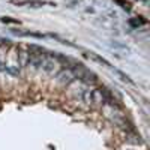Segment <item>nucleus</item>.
<instances>
[{"label": "nucleus", "mask_w": 150, "mask_h": 150, "mask_svg": "<svg viewBox=\"0 0 150 150\" xmlns=\"http://www.w3.org/2000/svg\"><path fill=\"white\" fill-rule=\"evenodd\" d=\"M56 80H57L60 84L68 86V84H71V83L75 80V75H74V72L71 71V68H63V69H60V71L56 72Z\"/></svg>", "instance_id": "obj_4"}, {"label": "nucleus", "mask_w": 150, "mask_h": 150, "mask_svg": "<svg viewBox=\"0 0 150 150\" xmlns=\"http://www.w3.org/2000/svg\"><path fill=\"white\" fill-rule=\"evenodd\" d=\"M29 57H30V51L21 47L18 50V63L21 66H29Z\"/></svg>", "instance_id": "obj_7"}, {"label": "nucleus", "mask_w": 150, "mask_h": 150, "mask_svg": "<svg viewBox=\"0 0 150 150\" xmlns=\"http://www.w3.org/2000/svg\"><path fill=\"white\" fill-rule=\"evenodd\" d=\"M84 56H86L87 59H89V60L95 62V63H99V65H104V66L112 68V66L110 65V62H108L107 59H104V57H101V56H98V54H95V53H89V51H84Z\"/></svg>", "instance_id": "obj_5"}, {"label": "nucleus", "mask_w": 150, "mask_h": 150, "mask_svg": "<svg viewBox=\"0 0 150 150\" xmlns=\"http://www.w3.org/2000/svg\"><path fill=\"white\" fill-rule=\"evenodd\" d=\"M57 65H59V62H57L56 56H53L51 53L44 54V60H42V65H41V69L44 72H47V74L57 72Z\"/></svg>", "instance_id": "obj_3"}, {"label": "nucleus", "mask_w": 150, "mask_h": 150, "mask_svg": "<svg viewBox=\"0 0 150 150\" xmlns=\"http://www.w3.org/2000/svg\"><path fill=\"white\" fill-rule=\"evenodd\" d=\"M42 60H44V54H39V53H30V57H29V65L35 69H39L41 65H42Z\"/></svg>", "instance_id": "obj_6"}, {"label": "nucleus", "mask_w": 150, "mask_h": 150, "mask_svg": "<svg viewBox=\"0 0 150 150\" xmlns=\"http://www.w3.org/2000/svg\"><path fill=\"white\" fill-rule=\"evenodd\" d=\"M5 69H6V65L3 63L2 60H0V72H5Z\"/></svg>", "instance_id": "obj_12"}, {"label": "nucleus", "mask_w": 150, "mask_h": 150, "mask_svg": "<svg viewBox=\"0 0 150 150\" xmlns=\"http://www.w3.org/2000/svg\"><path fill=\"white\" fill-rule=\"evenodd\" d=\"M81 95L87 104H93V105L104 104V96H102L101 89H86V90H83Z\"/></svg>", "instance_id": "obj_2"}, {"label": "nucleus", "mask_w": 150, "mask_h": 150, "mask_svg": "<svg viewBox=\"0 0 150 150\" xmlns=\"http://www.w3.org/2000/svg\"><path fill=\"white\" fill-rule=\"evenodd\" d=\"M2 21H3V23H17V21L11 20V18H2Z\"/></svg>", "instance_id": "obj_13"}, {"label": "nucleus", "mask_w": 150, "mask_h": 150, "mask_svg": "<svg viewBox=\"0 0 150 150\" xmlns=\"http://www.w3.org/2000/svg\"><path fill=\"white\" fill-rule=\"evenodd\" d=\"M111 69H112V72H114V74H117L119 77H120V78H122V80L125 81V83H129V84H134V81H132V80H131V78H129L128 75L125 74V72H122V71H119V69H116V68H111Z\"/></svg>", "instance_id": "obj_11"}, {"label": "nucleus", "mask_w": 150, "mask_h": 150, "mask_svg": "<svg viewBox=\"0 0 150 150\" xmlns=\"http://www.w3.org/2000/svg\"><path fill=\"white\" fill-rule=\"evenodd\" d=\"M5 72H8L9 75H12V77H20L21 75V71L18 66H6Z\"/></svg>", "instance_id": "obj_10"}, {"label": "nucleus", "mask_w": 150, "mask_h": 150, "mask_svg": "<svg viewBox=\"0 0 150 150\" xmlns=\"http://www.w3.org/2000/svg\"><path fill=\"white\" fill-rule=\"evenodd\" d=\"M69 68H71V71L74 72L75 78H80L81 81H84V83H87V84H93V83L98 81L96 74L92 72L90 69H87L86 66H83L81 63H72Z\"/></svg>", "instance_id": "obj_1"}, {"label": "nucleus", "mask_w": 150, "mask_h": 150, "mask_svg": "<svg viewBox=\"0 0 150 150\" xmlns=\"http://www.w3.org/2000/svg\"><path fill=\"white\" fill-rule=\"evenodd\" d=\"M112 48L116 50V51H122L123 54H129V48L126 45H123V44H119V42H111L110 44Z\"/></svg>", "instance_id": "obj_9"}, {"label": "nucleus", "mask_w": 150, "mask_h": 150, "mask_svg": "<svg viewBox=\"0 0 150 150\" xmlns=\"http://www.w3.org/2000/svg\"><path fill=\"white\" fill-rule=\"evenodd\" d=\"M14 5H18V6H23V5H29L30 8H42L45 5H51L48 2H42V0H30V2H17Z\"/></svg>", "instance_id": "obj_8"}]
</instances>
